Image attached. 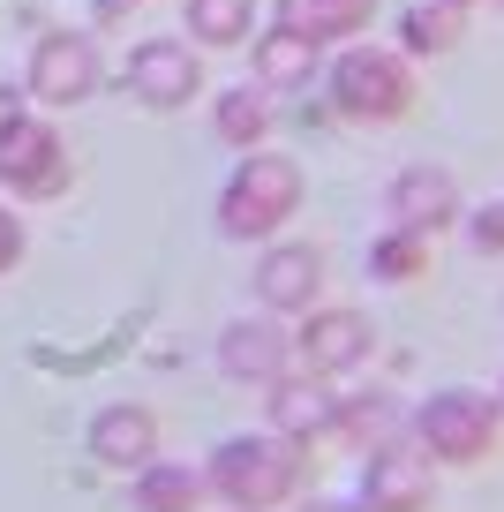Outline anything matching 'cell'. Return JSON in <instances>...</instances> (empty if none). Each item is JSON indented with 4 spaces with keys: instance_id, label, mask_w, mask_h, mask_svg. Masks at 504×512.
I'll list each match as a JSON object with an SVG mask.
<instances>
[{
    "instance_id": "1",
    "label": "cell",
    "mask_w": 504,
    "mask_h": 512,
    "mask_svg": "<svg viewBox=\"0 0 504 512\" xmlns=\"http://www.w3.org/2000/svg\"><path fill=\"white\" fill-rule=\"evenodd\" d=\"M301 482V452L286 437H226L219 452L204 460V490L226 497L234 512H271L286 505Z\"/></svg>"
},
{
    "instance_id": "2",
    "label": "cell",
    "mask_w": 504,
    "mask_h": 512,
    "mask_svg": "<svg viewBox=\"0 0 504 512\" xmlns=\"http://www.w3.org/2000/svg\"><path fill=\"white\" fill-rule=\"evenodd\" d=\"M497 430H504V407L489 400V392H467V384L429 392V400L414 407V445H422V460H444V467L489 460V452H497Z\"/></svg>"
},
{
    "instance_id": "3",
    "label": "cell",
    "mask_w": 504,
    "mask_h": 512,
    "mask_svg": "<svg viewBox=\"0 0 504 512\" xmlns=\"http://www.w3.org/2000/svg\"><path fill=\"white\" fill-rule=\"evenodd\" d=\"M294 211H301V166L279 159V151H249V159L234 166V181L219 189V226L234 241L279 234Z\"/></svg>"
},
{
    "instance_id": "4",
    "label": "cell",
    "mask_w": 504,
    "mask_h": 512,
    "mask_svg": "<svg viewBox=\"0 0 504 512\" xmlns=\"http://www.w3.org/2000/svg\"><path fill=\"white\" fill-rule=\"evenodd\" d=\"M331 106L347 113V121L392 128V121H407V106H414V68L399 61L392 46H347L339 68H331Z\"/></svg>"
},
{
    "instance_id": "5",
    "label": "cell",
    "mask_w": 504,
    "mask_h": 512,
    "mask_svg": "<svg viewBox=\"0 0 504 512\" xmlns=\"http://www.w3.org/2000/svg\"><path fill=\"white\" fill-rule=\"evenodd\" d=\"M369 354H377L369 309H324L316 302L309 317H301V332H294V362L316 369V377H347V369H362Z\"/></svg>"
},
{
    "instance_id": "6",
    "label": "cell",
    "mask_w": 504,
    "mask_h": 512,
    "mask_svg": "<svg viewBox=\"0 0 504 512\" xmlns=\"http://www.w3.org/2000/svg\"><path fill=\"white\" fill-rule=\"evenodd\" d=\"M68 144L53 136L46 121H31L23 113L8 136H0V189H16V196H31V204H46V196H61L68 189Z\"/></svg>"
},
{
    "instance_id": "7",
    "label": "cell",
    "mask_w": 504,
    "mask_h": 512,
    "mask_svg": "<svg viewBox=\"0 0 504 512\" xmlns=\"http://www.w3.org/2000/svg\"><path fill=\"white\" fill-rule=\"evenodd\" d=\"M437 482H429V460L414 437H384L369 445V467H362V512H429Z\"/></svg>"
},
{
    "instance_id": "8",
    "label": "cell",
    "mask_w": 504,
    "mask_h": 512,
    "mask_svg": "<svg viewBox=\"0 0 504 512\" xmlns=\"http://www.w3.org/2000/svg\"><path fill=\"white\" fill-rule=\"evenodd\" d=\"M196 83H204V53L181 46V38H143V46L128 53V91H136L151 113L189 106Z\"/></svg>"
},
{
    "instance_id": "9",
    "label": "cell",
    "mask_w": 504,
    "mask_h": 512,
    "mask_svg": "<svg viewBox=\"0 0 504 512\" xmlns=\"http://www.w3.org/2000/svg\"><path fill=\"white\" fill-rule=\"evenodd\" d=\"M98 46L83 31H46L31 46V98H46V106H83V98L98 91Z\"/></svg>"
},
{
    "instance_id": "10",
    "label": "cell",
    "mask_w": 504,
    "mask_h": 512,
    "mask_svg": "<svg viewBox=\"0 0 504 512\" xmlns=\"http://www.w3.org/2000/svg\"><path fill=\"white\" fill-rule=\"evenodd\" d=\"M384 211H392L399 234H444V226L459 219V181L444 174V166H399L392 189H384Z\"/></svg>"
},
{
    "instance_id": "11",
    "label": "cell",
    "mask_w": 504,
    "mask_h": 512,
    "mask_svg": "<svg viewBox=\"0 0 504 512\" xmlns=\"http://www.w3.org/2000/svg\"><path fill=\"white\" fill-rule=\"evenodd\" d=\"M264 415H271V437H286V445H309V437L331 430V415H339V392H331V377H316V369H286V377L264 384Z\"/></svg>"
},
{
    "instance_id": "12",
    "label": "cell",
    "mask_w": 504,
    "mask_h": 512,
    "mask_svg": "<svg viewBox=\"0 0 504 512\" xmlns=\"http://www.w3.org/2000/svg\"><path fill=\"white\" fill-rule=\"evenodd\" d=\"M316 294H324V256L309 241H279V249L256 264V302L271 317H309Z\"/></svg>"
},
{
    "instance_id": "13",
    "label": "cell",
    "mask_w": 504,
    "mask_h": 512,
    "mask_svg": "<svg viewBox=\"0 0 504 512\" xmlns=\"http://www.w3.org/2000/svg\"><path fill=\"white\" fill-rule=\"evenodd\" d=\"M219 369L234 384H271L294 369V332H279L271 317H234L219 332Z\"/></svg>"
},
{
    "instance_id": "14",
    "label": "cell",
    "mask_w": 504,
    "mask_h": 512,
    "mask_svg": "<svg viewBox=\"0 0 504 512\" xmlns=\"http://www.w3.org/2000/svg\"><path fill=\"white\" fill-rule=\"evenodd\" d=\"M91 460L98 467H121V475H136V467L158 460V415L143 400H113L91 415Z\"/></svg>"
},
{
    "instance_id": "15",
    "label": "cell",
    "mask_w": 504,
    "mask_h": 512,
    "mask_svg": "<svg viewBox=\"0 0 504 512\" xmlns=\"http://www.w3.org/2000/svg\"><path fill=\"white\" fill-rule=\"evenodd\" d=\"M369 23H377V0H279V31L309 38V46L362 38Z\"/></svg>"
},
{
    "instance_id": "16",
    "label": "cell",
    "mask_w": 504,
    "mask_h": 512,
    "mask_svg": "<svg viewBox=\"0 0 504 512\" xmlns=\"http://www.w3.org/2000/svg\"><path fill=\"white\" fill-rule=\"evenodd\" d=\"M316 53L324 46H309V38H294V31L271 23V31L256 38V83H264V91H301V83L316 76Z\"/></svg>"
},
{
    "instance_id": "17",
    "label": "cell",
    "mask_w": 504,
    "mask_h": 512,
    "mask_svg": "<svg viewBox=\"0 0 504 512\" xmlns=\"http://www.w3.org/2000/svg\"><path fill=\"white\" fill-rule=\"evenodd\" d=\"M204 475L196 467H166V460H151V467H136V512H196L204 505Z\"/></svg>"
},
{
    "instance_id": "18",
    "label": "cell",
    "mask_w": 504,
    "mask_h": 512,
    "mask_svg": "<svg viewBox=\"0 0 504 512\" xmlns=\"http://www.w3.org/2000/svg\"><path fill=\"white\" fill-rule=\"evenodd\" d=\"M256 23V0H189V38L196 46H241Z\"/></svg>"
},
{
    "instance_id": "19",
    "label": "cell",
    "mask_w": 504,
    "mask_h": 512,
    "mask_svg": "<svg viewBox=\"0 0 504 512\" xmlns=\"http://www.w3.org/2000/svg\"><path fill=\"white\" fill-rule=\"evenodd\" d=\"M331 430H347L354 445H384V437H399V415H392V400H384V392H362V400H339Z\"/></svg>"
},
{
    "instance_id": "20",
    "label": "cell",
    "mask_w": 504,
    "mask_h": 512,
    "mask_svg": "<svg viewBox=\"0 0 504 512\" xmlns=\"http://www.w3.org/2000/svg\"><path fill=\"white\" fill-rule=\"evenodd\" d=\"M264 128H271V106L256 91H226L219 98V136H226V144L256 151V144H264Z\"/></svg>"
},
{
    "instance_id": "21",
    "label": "cell",
    "mask_w": 504,
    "mask_h": 512,
    "mask_svg": "<svg viewBox=\"0 0 504 512\" xmlns=\"http://www.w3.org/2000/svg\"><path fill=\"white\" fill-rule=\"evenodd\" d=\"M407 38H414L422 53L452 46V38H459V8H437V0H429V8H414V16H407Z\"/></svg>"
},
{
    "instance_id": "22",
    "label": "cell",
    "mask_w": 504,
    "mask_h": 512,
    "mask_svg": "<svg viewBox=\"0 0 504 512\" xmlns=\"http://www.w3.org/2000/svg\"><path fill=\"white\" fill-rule=\"evenodd\" d=\"M369 264H377L384 279H407V272H422V234H399V226H392V241H384V249L369 256Z\"/></svg>"
},
{
    "instance_id": "23",
    "label": "cell",
    "mask_w": 504,
    "mask_h": 512,
    "mask_svg": "<svg viewBox=\"0 0 504 512\" xmlns=\"http://www.w3.org/2000/svg\"><path fill=\"white\" fill-rule=\"evenodd\" d=\"M23 249H31V234L16 226V211H0V272H16V264H23Z\"/></svg>"
},
{
    "instance_id": "24",
    "label": "cell",
    "mask_w": 504,
    "mask_h": 512,
    "mask_svg": "<svg viewBox=\"0 0 504 512\" xmlns=\"http://www.w3.org/2000/svg\"><path fill=\"white\" fill-rule=\"evenodd\" d=\"M474 241H482V249H504V211H497V204L474 219Z\"/></svg>"
},
{
    "instance_id": "25",
    "label": "cell",
    "mask_w": 504,
    "mask_h": 512,
    "mask_svg": "<svg viewBox=\"0 0 504 512\" xmlns=\"http://www.w3.org/2000/svg\"><path fill=\"white\" fill-rule=\"evenodd\" d=\"M23 121V106H16V91H8V83H0V136H8V128Z\"/></svg>"
},
{
    "instance_id": "26",
    "label": "cell",
    "mask_w": 504,
    "mask_h": 512,
    "mask_svg": "<svg viewBox=\"0 0 504 512\" xmlns=\"http://www.w3.org/2000/svg\"><path fill=\"white\" fill-rule=\"evenodd\" d=\"M128 8H136V0H98V16H128Z\"/></svg>"
},
{
    "instance_id": "27",
    "label": "cell",
    "mask_w": 504,
    "mask_h": 512,
    "mask_svg": "<svg viewBox=\"0 0 504 512\" xmlns=\"http://www.w3.org/2000/svg\"><path fill=\"white\" fill-rule=\"evenodd\" d=\"M301 512H347V505H301Z\"/></svg>"
},
{
    "instance_id": "28",
    "label": "cell",
    "mask_w": 504,
    "mask_h": 512,
    "mask_svg": "<svg viewBox=\"0 0 504 512\" xmlns=\"http://www.w3.org/2000/svg\"><path fill=\"white\" fill-rule=\"evenodd\" d=\"M437 8H467V0H437Z\"/></svg>"
},
{
    "instance_id": "29",
    "label": "cell",
    "mask_w": 504,
    "mask_h": 512,
    "mask_svg": "<svg viewBox=\"0 0 504 512\" xmlns=\"http://www.w3.org/2000/svg\"><path fill=\"white\" fill-rule=\"evenodd\" d=\"M497 407H504V392H497Z\"/></svg>"
},
{
    "instance_id": "30",
    "label": "cell",
    "mask_w": 504,
    "mask_h": 512,
    "mask_svg": "<svg viewBox=\"0 0 504 512\" xmlns=\"http://www.w3.org/2000/svg\"><path fill=\"white\" fill-rule=\"evenodd\" d=\"M497 8H504V0H497Z\"/></svg>"
}]
</instances>
